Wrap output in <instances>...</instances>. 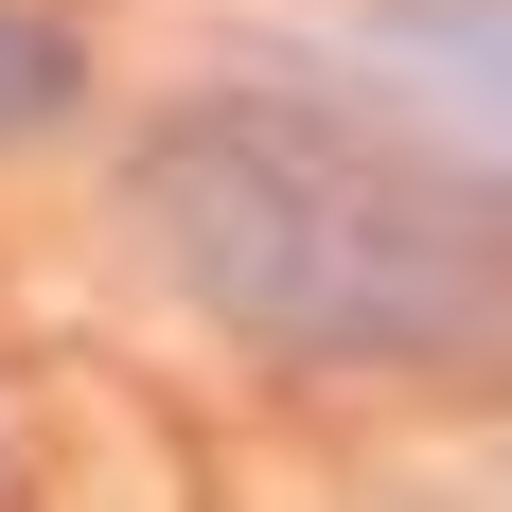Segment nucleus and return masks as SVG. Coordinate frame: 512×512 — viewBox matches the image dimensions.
I'll list each match as a JSON object with an SVG mask.
<instances>
[{"label": "nucleus", "instance_id": "3", "mask_svg": "<svg viewBox=\"0 0 512 512\" xmlns=\"http://www.w3.org/2000/svg\"><path fill=\"white\" fill-rule=\"evenodd\" d=\"M71 89H89V53H71V18H53V0H0V142H36V124H71Z\"/></svg>", "mask_w": 512, "mask_h": 512}, {"label": "nucleus", "instance_id": "2", "mask_svg": "<svg viewBox=\"0 0 512 512\" xmlns=\"http://www.w3.org/2000/svg\"><path fill=\"white\" fill-rule=\"evenodd\" d=\"M371 36H389V71H407L460 142H495V159H512V0H389Z\"/></svg>", "mask_w": 512, "mask_h": 512}, {"label": "nucleus", "instance_id": "1", "mask_svg": "<svg viewBox=\"0 0 512 512\" xmlns=\"http://www.w3.org/2000/svg\"><path fill=\"white\" fill-rule=\"evenodd\" d=\"M142 230L212 318L265 354H495L512 336V195L477 159H424L389 124L283 89H212L142 142Z\"/></svg>", "mask_w": 512, "mask_h": 512}]
</instances>
